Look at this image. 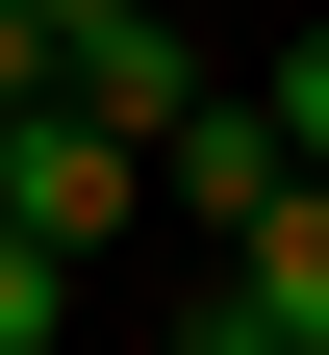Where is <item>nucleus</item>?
I'll return each mask as SVG.
<instances>
[{
    "label": "nucleus",
    "mask_w": 329,
    "mask_h": 355,
    "mask_svg": "<svg viewBox=\"0 0 329 355\" xmlns=\"http://www.w3.org/2000/svg\"><path fill=\"white\" fill-rule=\"evenodd\" d=\"M254 102H278V153L329 178V26H304V51H278V76H254Z\"/></svg>",
    "instance_id": "nucleus-6"
},
{
    "label": "nucleus",
    "mask_w": 329,
    "mask_h": 355,
    "mask_svg": "<svg viewBox=\"0 0 329 355\" xmlns=\"http://www.w3.org/2000/svg\"><path fill=\"white\" fill-rule=\"evenodd\" d=\"M51 26H102V0H51Z\"/></svg>",
    "instance_id": "nucleus-9"
},
{
    "label": "nucleus",
    "mask_w": 329,
    "mask_h": 355,
    "mask_svg": "<svg viewBox=\"0 0 329 355\" xmlns=\"http://www.w3.org/2000/svg\"><path fill=\"white\" fill-rule=\"evenodd\" d=\"M152 355H304V330H254V304L203 279V304H177V330H152Z\"/></svg>",
    "instance_id": "nucleus-7"
},
{
    "label": "nucleus",
    "mask_w": 329,
    "mask_h": 355,
    "mask_svg": "<svg viewBox=\"0 0 329 355\" xmlns=\"http://www.w3.org/2000/svg\"><path fill=\"white\" fill-rule=\"evenodd\" d=\"M0 229L127 254V229H152V153H127V127H76V102H26V127H0Z\"/></svg>",
    "instance_id": "nucleus-1"
},
{
    "label": "nucleus",
    "mask_w": 329,
    "mask_h": 355,
    "mask_svg": "<svg viewBox=\"0 0 329 355\" xmlns=\"http://www.w3.org/2000/svg\"><path fill=\"white\" fill-rule=\"evenodd\" d=\"M0 355H76V254L51 229H0Z\"/></svg>",
    "instance_id": "nucleus-5"
},
{
    "label": "nucleus",
    "mask_w": 329,
    "mask_h": 355,
    "mask_svg": "<svg viewBox=\"0 0 329 355\" xmlns=\"http://www.w3.org/2000/svg\"><path fill=\"white\" fill-rule=\"evenodd\" d=\"M26 102H51V0H0V127H26Z\"/></svg>",
    "instance_id": "nucleus-8"
},
{
    "label": "nucleus",
    "mask_w": 329,
    "mask_h": 355,
    "mask_svg": "<svg viewBox=\"0 0 329 355\" xmlns=\"http://www.w3.org/2000/svg\"><path fill=\"white\" fill-rule=\"evenodd\" d=\"M228 304H254V330H304V355H329V178H278L254 229H228Z\"/></svg>",
    "instance_id": "nucleus-4"
},
{
    "label": "nucleus",
    "mask_w": 329,
    "mask_h": 355,
    "mask_svg": "<svg viewBox=\"0 0 329 355\" xmlns=\"http://www.w3.org/2000/svg\"><path fill=\"white\" fill-rule=\"evenodd\" d=\"M51 102H76V127H127V153H152V127L203 102V51H177V0H102V26H51Z\"/></svg>",
    "instance_id": "nucleus-2"
},
{
    "label": "nucleus",
    "mask_w": 329,
    "mask_h": 355,
    "mask_svg": "<svg viewBox=\"0 0 329 355\" xmlns=\"http://www.w3.org/2000/svg\"><path fill=\"white\" fill-rule=\"evenodd\" d=\"M278 178H304V153H278V102H177V127H152V229H203V254H228Z\"/></svg>",
    "instance_id": "nucleus-3"
}]
</instances>
